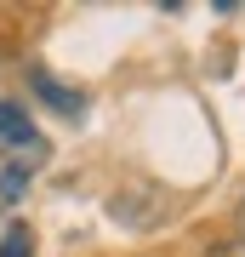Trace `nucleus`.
Instances as JSON below:
<instances>
[{"instance_id": "1", "label": "nucleus", "mask_w": 245, "mask_h": 257, "mask_svg": "<svg viewBox=\"0 0 245 257\" xmlns=\"http://www.w3.org/2000/svg\"><path fill=\"white\" fill-rule=\"evenodd\" d=\"M29 86H35V97L46 103V109H57V114H69V120H80V114H86V97L74 92V86L52 80L46 69H35V74H29Z\"/></svg>"}, {"instance_id": "2", "label": "nucleus", "mask_w": 245, "mask_h": 257, "mask_svg": "<svg viewBox=\"0 0 245 257\" xmlns=\"http://www.w3.org/2000/svg\"><path fill=\"white\" fill-rule=\"evenodd\" d=\"M40 132L29 126V114L18 109V103H0V143L6 149H23V143H35Z\"/></svg>"}, {"instance_id": "3", "label": "nucleus", "mask_w": 245, "mask_h": 257, "mask_svg": "<svg viewBox=\"0 0 245 257\" xmlns=\"http://www.w3.org/2000/svg\"><path fill=\"white\" fill-rule=\"evenodd\" d=\"M23 189H29V172H23V166H6V172H0V200L18 206V200H23Z\"/></svg>"}, {"instance_id": "4", "label": "nucleus", "mask_w": 245, "mask_h": 257, "mask_svg": "<svg viewBox=\"0 0 245 257\" xmlns=\"http://www.w3.org/2000/svg\"><path fill=\"white\" fill-rule=\"evenodd\" d=\"M0 257H35V234H29V229H6Z\"/></svg>"}, {"instance_id": "6", "label": "nucleus", "mask_w": 245, "mask_h": 257, "mask_svg": "<svg viewBox=\"0 0 245 257\" xmlns=\"http://www.w3.org/2000/svg\"><path fill=\"white\" fill-rule=\"evenodd\" d=\"M234 223H239V240H245V206H239V217H234Z\"/></svg>"}, {"instance_id": "5", "label": "nucleus", "mask_w": 245, "mask_h": 257, "mask_svg": "<svg viewBox=\"0 0 245 257\" xmlns=\"http://www.w3.org/2000/svg\"><path fill=\"white\" fill-rule=\"evenodd\" d=\"M205 257H245V240H217Z\"/></svg>"}]
</instances>
